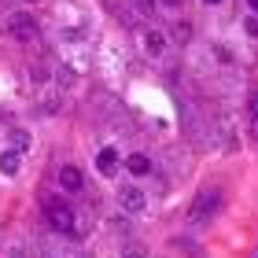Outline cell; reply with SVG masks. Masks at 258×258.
Wrapping results in <instances>:
<instances>
[{"mask_svg": "<svg viewBox=\"0 0 258 258\" xmlns=\"http://www.w3.org/2000/svg\"><path fill=\"white\" fill-rule=\"evenodd\" d=\"M218 207H221V196H218V188H203L196 196V203H192V221H207V218H214L218 214Z\"/></svg>", "mask_w": 258, "mask_h": 258, "instance_id": "obj_1", "label": "cell"}, {"mask_svg": "<svg viewBox=\"0 0 258 258\" xmlns=\"http://www.w3.org/2000/svg\"><path fill=\"white\" fill-rule=\"evenodd\" d=\"M48 221L55 232H74V210H70L67 203H59V199H48Z\"/></svg>", "mask_w": 258, "mask_h": 258, "instance_id": "obj_2", "label": "cell"}, {"mask_svg": "<svg viewBox=\"0 0 258 258\" xmlns=\"http://www.w3.org/2000/svg\"><path fill=\"white\" fill-rule=\"evenodd\" d=\"M11 37H15V41H22V44H30V41H37V26H33V22L26 19V15H15V19H11Z\"/></svg>", "mask_w": 258, "mask_h": 258, "instance_id": "obj_3", "label": "cell"}, {"mask_svg": "<svg viewBox=\"0 0 258 258\" xmlns=\"http://www.w3.org/2000/svg\"><path fill=\"white\" fill-rule=\"evenodd\" d=\"M118 207H122V210H129V214L144 210V192H140L137 184H129V188H118Z\"/></svg>", "mask_w": 258, "mask_h": 258, "instance_id": "obj_4", "label": "cell"}, {"mask_svg": "<svg viewBox=\"0 0 258 258\" xmlns=\"http://www.w3.org/2000/svg\"><path fill=\"white\" fill-rule=\"evenodd\" d=\"M59 188H67V192H81V188H85V177H81L78 166H70V162H67V166L59 170Z\"/></svg>", "mask_w": 258, "mask_h": 258, "instance_id": "obj_5", "label": "cell"}, {"mask_svg": "<svg viewBox=\"0 0 258 258\" xmlns=\"http://www.w3.org/2000/svg\"><path fill=\"white\" fill-rule=\"evenodd\" d=\"M96 170L103 173V177H114V173H118V151H114V148H100Z\"/></svg>", "mask_w": 258, "mask_h": 258, "instance_id": "obj_6", "label": "cell"}, {"mask_svg": "<svg viewBox=\"0 0 258 258\" xmlns=\"http://www.w3.org/2000/svg\"><path fill=\"white\" fill-rule=\"evenodd\" d=\"M19 166H22V151L8 148L4 155H0V173H8V177H15V173H19Z\"/></svg>", "mask_w": 258, "mask_h": 258, "instance_id": "obj_7", "label": "cell"}, {"mask_svg": "<svg viewBox=\"0 0 258 258\" xmlns=\"http://www.w3.org/2000/svg\"><path fill=\"white\" fill-rule=\"evenodd\" d=\"M144 52H148V55H162V52H166V33L148 30V33H144Z\"/></svg>", "mask_w": 258, "mask_h": 258, "instance_id": "obj_8", "label": "cell"}, {"mask_svg": "<svg viewBox=\"0 0 258 258\" xmlns=\"http://www.w3.org/2000/svg\"><path fill=\"white\" fill-rule=\"evenodd\" d=\"M125 162H129V170H133V173H140V177L151 170V159H148V155H129Z\"/></svg>", "mask_w": 258, "mask_h": 258, "instance_id": "obj_9", "label": "cell"}, {"mask_svg": "<svg viewBox=\"0 0 258 258\" xmlns=\"http://www.w3.org/2000/svg\"><path fill=\"white\" fill-rule=\"evenodd\" d=\"M11 148H15V151L30 148V133H26V129H11Z\"/></svg>", "mask_w": 258, "mask_h": 258, "instance_id": "obj_10", "label": "cell"}, {"mask_svg": "<svg viewBox=\"0 0 258 258\" xmlns=\"http://www.w3.org/2000/svg\"><path fill=\"white\" fill-rule=\"evenodd\" d=\"M144 254H148V251L140 247V243H129V247L122 251V258H144Z\"/></svg>", "mask_w": 258, "mask_h": 258, "instance_id": "obj_11", "label": "cell"}, {"mask_svg": "<svg viewBox=\"0 0 258 258\" xmlns=\"http://www.w3.org/2000/svg\"><path fill=\"white\" fill-rule=\"evenodd\" d=\"M243 30H247V37H258V19L247 15V19H243Z\"/></svg>", "mask_w": 258, "mask_h": 258, "instance_id": "obj_12", "label": "cell"}, {"mask_svg": "<svg viewBox=\"0 0 258 258\" xmlns=\"http://www.w3.org/2000/svg\"><path fill=\"white\" fill-rule=\"evenodd\" d=\"M247 111H251V114H258V96H251V100H247Z\"/></svg>", "mask_w": 258, "mask_h": 258, "instance_id": "obj_13", "label": "cell"}, {"mask_svg": "<svg viewBox=\"0 0 258 258\" xmlns=\"http://www.w3.org/2000/svg\"><path fill=\"white\" fill-rule=\"evenodd\" d=\"M251 137H258V114H251Z\"/></svg>", "mask_w": 258, "mask_h": 258, "instance_id": "obj_14", "label": "cell"}, {"mask_svg": "<svg viewBox=\"0 0 258 258\" xmlns=\"http://www.w3.org/2000/svg\"><path fill=\"white\" fill-rule=\"evenodd\" d=\"M159 4H166V8H181L184 0H159Z\"/></svg>", "mask_w": 258, "mask_h": 258, "instance_id": "obj_15", "label": "cell"}, {"mask_svg": "<svg viewBox=\"0 0 258 258\" xmlns=\"http://www.w3.org/2000/svg\"><path fill=\"white\" fill-rule=\"evenodd\" d=\"M247 4H251V8H254V11H258V0H247Z\"/></svg>", "mask_w": 258, "mask_h": 258, "instance_id": "obj_16", "label": "cell"}, {"mask_svg": "<svg viewBox=\"0 0 258 258\" xmlns=\"http://www.w3.org/2000/svg\"><path fill=\"white\" fill-rule=\"evenodd\" d=\"M207 4H221V0H207Z\"/></svg>", "mask_w": 258, "mask_h": 258, "instance_id": "obj_17", "label": "cell"}]
</instances>
